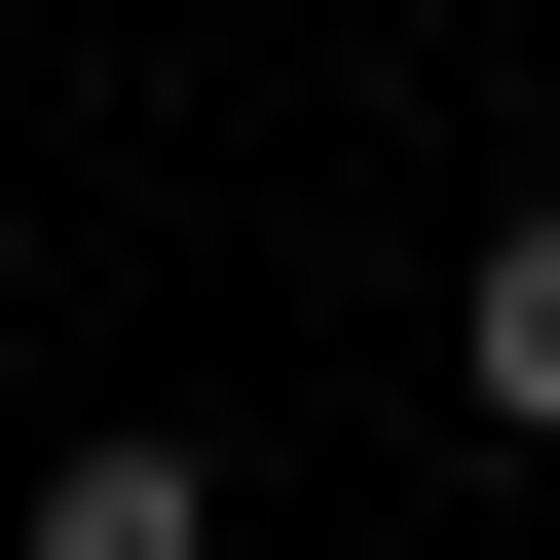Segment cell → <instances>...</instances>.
Returning a JSON list of instances; mask_svg holds the SVG:
<instances>
[{
  "label": "cell",
  "instance_id": "cell-1",
  "mask_svg": "<svg viewBox=\"0 0 560 560\" xmlns=\"http://www.w3.org/2000/svg\"><path fill=\"white\" fill-rule=\"evenodd\" d=\"M0 560H224V448L187 411H75L38 486H0Z\"/></svg>",
  "mask_w": 560,
  "mask_h": 560
},
{
  "label": "cell",
  "instance_id": "cell-2",
  "mask_svg": "<svg viewBox=\"0 0 560 560\" xmlns=\"http://www.w3.org/2000/svg\"><path fill=\"white\" fill-rule=\"evenodd\" d=\"M448 411H486V448H560V224H486V261H448Z\"/></svg>",
  "mask_w": 560,
  "mask_h": 560
}]
</instances>
